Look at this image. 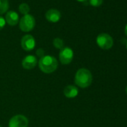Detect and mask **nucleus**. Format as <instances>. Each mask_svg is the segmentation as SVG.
I'll return each instance as SVG.
<instances>
[{"label":"nucleus","mask_w":127,"mask_h":127,"mask_svg":"<svg viewBox=\"0 0 127 127\" xmlns=\"http://www.w3.org/2000/svg\"><path fill=\"white\" fill-rule=\"evenodd\" d=\"M44 54H45V51L43 49H37V51H36V55H37V57H39V58H42V57H43L44 56Z\"/></svg>","instance_id":"nucleus-16"},{"label":"nucleus","mask_w":127,"mask_h":127,"mask_svg":"<svg viewBox=\"0 0 127 127\" xmlns=\"http://www.w3.org/2000/svg\"><path fill=\"white\" fill-rule=\"evenodd\" d=\"M46 19L50 23H58L61 17V14L57 9H49L46 13Z\"/></svg>","instance_id":"nucleus-9"},{"label":"nucleus","mask_w":127,"mask_h":127,"mask_svg":"<svg viewBox=\"0 0 127 127\" xmlns=\"http://www.w3.org/2000/svg\"><path fill=\"white\" fill-rule=\"evenodd\" d=\"M35 26V19L31 14L24 15L20 20V29L24 32H29L34 29Z\"/></svg>","instance_id":"nucleus-4"},{"label":"nucleus","mask_w":127,"mask_h":127,"mask_svg":"<svg viewBox=\"0 0 127 127\" xmlns=\"http://www.w3.org/2000/svg\"><path fill=\"white\" fill-rule=\"evenodd\" d=\"M36 45V42H35V39L34 38V37L31 34H26L24 35L22 37L21 40V46L22 48L25 50V51H31L32 49H34Z\"/></svg>","instance_id":"nucleus-7"},{"label":"nucleus","mask_w":127,"mask_h":127,"mask_svg":"<svg viewBox=\"0 0 127 127\" xmlns=\"http://www.w3.org/2000/svg\"><path fill=\"white\" fill-rule=\"evenodd\" d=\"M73 51L70 47H64L59 52V61L62 64H69L73 59Z\"/></svg>","instance_id":"nucleus-5"},{"label":"nucleus","mask_w":127,"mask_h":127,"mask_svg":"<svg viewBox=\"0 0 127 127\" xmlns=\"http://www.w3.org/2000/svg\"><path fill=\"white\" fill-rule=\"evenodd\" d=\"M53 46L58 49H61L64 48V40L59 37H56L53 40Z\"/></svg>","instance_id":"nucleus-14"},{"label":"nucleus","mask_w":127,"mask_h":127,"mask_svg":"<svg viewBox=\"0 0 127 127\" xmlns=\"http://www.w3.org/2000/svg\"><path fill=\"white\" fill-rule=\"evenodd\" d=\"M5 20L9 26H14L19 23V15L14 11H9L6 14Z\"/></svg>","instance_id":"nucleus-10"},{"label":"nucleus","mask_w":127,"mask_h":127,"mask_svg":"<svg viewBox=\"0 0 127 127\" xmlns=\"http://www.w3.org/2000/svg\"><path fill=\"white\" fill-rule=\"evenodd\" d=\"M38 66L40 70L46 74L55 72L58 67V62L57 59L52 55H44L40 58L38 61Z\"/></svg>","instance_id":"nucleus-1"},{"label":"nucleus","mask_w":127,"mask_h":127,"mask_svg":"<svg viewBox=\"0 0 127 127\" xmlns=\"http://www.w3.org/2000/svg\"><path fill=\"white\" fill-rule=\"evenodd\" d=\"M78 2H86L87 0H77Z\"/></svg>","instance_id":"nucleus-19"},{"label":"nucleus","mask_w":127,"mask_h":127,"mask_svg":"<svg viewBox=\"0 0 127 127\" xmlns=\"http://www.w3.org/2000/svg\"><path fill=\"white\" fill-rule=\"evenodd\" d=\"M0 127H1V126H0Z\"/></svg>","instance_id":"nucleus-22"},{"label":"nucleus","mask_w":127,"mask_h":127,"mask_svg":"<svg viewBox=\"0 0 127 127\" xmlns=\"http://www.w3.org/2000/svg\"><path fill=\"white\" fill-rule=\"evenodd\" d=\"M93 81V76L91 71L85 68H81L77 70L75 76V83L82 88L89 87Z\"/></svg>","instance_id":"nucleus-2"},{"label":"nucleus","mask_w":127,"mask_h":127,"mask_svg":"<svg viewBox=\"0 0 127 127\" xmlns=\"http://www.w3.org/2000/svg\"><path fill=\"white\" fill-rule=\"evenodd\" d=\"M37 64V57L34 55H27L26 56L22 61V66L24 69L26 70H32L34 68Z\"/></svg>","instance_id":"nucleus-8"},{"label":"nucleus","mask_w":127,"mask_h":127,"mask_svg":"<svg viewBox=\"0 0 127 127\" xmlns=\"http://www.w3.org/2000/svg\"><path fill=\"white\" fill-rule=\"evenodd\" d=\"M96 43L99 48L104 50L110 49L114 45V40L107 33H101L96 37Z\"/></svg>","instance_id":"nucleus-3"},{"label":"nucleus","mask_w":127,"mask_h":127,"mask_svg":"<svg viewBox=\"0 0 127 127\" xmlns=\"http://www.w3.org/2000/svg\"><path fill=\"white\" fill-rule=\"evenodd\" d=\"M103 2V0H89V4L94 7H99Z\"/></svg>","instance_id":"nucleus-15"},{"label":"nucleus","mask_w":127,"mask_h":127,"mask_svg":"<svg viewBox=\"0 0 127 127\" xmlns=\"http://www.w3.org/2000/svg\"><path fill=\"white\" fill-rule=\"evenodd\" d=\"M126 49H127V42H126Z\"/></svg>","instance_id":"nucleus-21"},{"label":"nucleus","mask_w":127,"mask_h":127,"mask_svg":"<svg viewBox=\"0 0 127 127\" xmlns=\"http://www.w3.org/2000/svg\"><path fill=\"white\" fill-rule=\"evenodd\" d=\"M9 8L8 0H0V14H5Z\"/></svg>","instance_id":"nucleus-12"},{"label":"nucleus","mask_w":127,"mask_h":127,"mask_svg":"<svg viewBox=\"0 0 127 127\" xmlns=\"http://www.w3.org/2000/svg\"><path fill=\"white\" fill-rule=\"evenodd\" d=\"M30 11V8L29 6V5L27 3H21L19 6V11L23 14V15H26L29 14V12Z\"/></svg>","instance_id":"nucleus-13"},{"label":"nucleus","mask_w":127,"mask_h":127,"mask_svg":"<svg viewBox=\"0 0 127 127\" xmlns=\"http://www.w3.org/2000/svg\"><path fill=\"white\" fill-rule=\"evenodd\" d=\"M126 94H127V86H126Z\"/></svg>","instance_id":"nucleus-20"},{"label":"nucleus","mask_w":127,"mask_h":127,"mask_svg":"<svg viewBox=\"0 0 127 127\" xmlns=\"http://www.w3.org/2000/svg\"><path fill=\"white\" fill-rule=\"evenodd\" d=\"M124 33L126 34V36H127V24L125 26V29H124Z\"/></svg>","instance_id":"nucleus-18"},{"label":"nucleus","mask_w":127,"mask_h":127,"mask_svg":"<svg viewBox=\"0 0 127 127\" xmlns=\"http://www.w3.org/2000/svg\"><path fill=\"white\" fill-rule=\"evenodd\" d=\"M5 20L2 17V16H0V31H1L5 26Z\"/></svg>","instance_id":"nucleus-17"},{"label":"nucleus","mask_w":127,"mask_h":127,"mask_svg":"<svg viewBox=\"0 0 127 127\" xmlns=\"http://www.w3.org/2000/svg\"><path fill=\"white\" fill-rule=\"evenodd\" d=\"M64 94L67 98H75L79 94V90L76 86L70 85L66 86L64 89Z\"/></svg>","instance_id":"nucleus-11"},{"label":"nucleus","mask_w":127,"mask_h":127,"mask_svg":"<svg viewBox=\"0 0 127 127\" xmlns=\"http://www.w3.org/2000/svg\"><path fill=\"white\" fill-rule=\"evenodd\" d=\"M29 120L22 114H17L12 117L8 123V127H28Z\"/></svg>","instance_id":"nucleus-6"}]
</instances>
